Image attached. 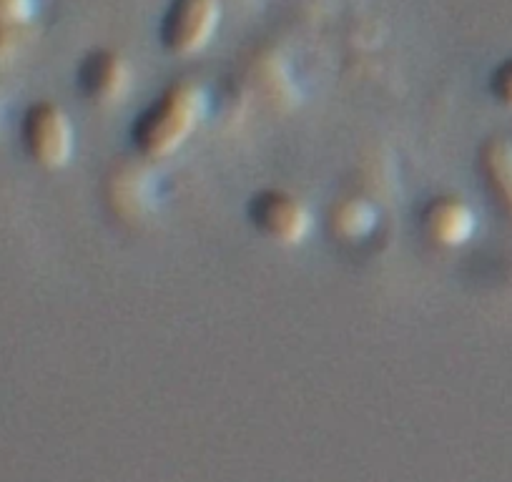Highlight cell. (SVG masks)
<instances>
[{
	"label": "cell",
	"mask_w": 512,
	"mask_h": 482,
	"mask_svg": "<svg viewBox=\"0 0 512 482\" xmlns=\"http://www.w3.org/2000/svg\"><path fill=\"white\" fill-rule=\"evenodd\" d=\"M204 113V96L194 83H174L134 124V144L151 159H164L186 144Z\"/></svg>",
	"instance_id": "cell-1"
},
{
	"label": "cell",
	"mask_w": 512,
	"mask_h": 482,
	"mask_svg": "<svg viewBox=\"0 0 512 482\" xmlns=\"http://www.w3.org/2000/svg\"><path fill=\"white\" fill-rule=\"evenodd\" d=\"M219 16V0H171L161 21V43L176 56L199 53L214 38Z\"/></svg>",
	"instance_id": "cell-2"
},
{
	"label": "cell",
	"mask_w": 512,
	"mask_h": 482,
	"mask_svg": "<svg viewBox=\"0 0 512 482\" xmlns=\"http://www.w3.org/2000/svg\"><path fill=\"white\" fill-rule=\"evenodd\" d=\"M23 144L36 164L61 169L73 154L71 121L53 103H36L23 118Z\"/></svg>",
	"instance_id": "cell-3"
},
{
	"label": "cell",
	"mask_w": 512,
	"mask_h": 482,
	"mask_svg": "<svg viewBox=\"0 0 512 482\" xmlns=\"http://www.w3.org/2000/svg\"><path fill=\"white\" fill-rule=\"evenodd\" d=\"M254 226L279 244H299L312 229V216L307 206L284 191H262L249 204Z\"/></svg>",
	"instance_id": "cell-4"
},
{
	"label": "cell",
	"mask_w": 512,
	"mask_h": 482,
	"mask_svg": "<svg viewBox=\"0 0 512 482\" xmlns=\"http://www.w3.org/2000/svg\"><path fill=\"white\" fill-rule=\"evenodd\" d=\"M78 86L83 96L101 106L121 103L131 88V68L113 51H93L78 68Z\"/></svg>",
	"instance_id": "cell-5"
},
{
	"label": "cell",
	"mask_w": 512,
	"mask_h": 482,
	"mask_svg": "<svg viewBox=\"0 0 512 482\" xmlns=\"http://www.w3.org/2000/svg\"><path fill=\"white\" fill-rule=\"evenodd\" d=\"M422 229L440 247H462L475 234V214L462 199L440 196L422 211Z\"/></svg>",
	"instance_id": "cell-6"
},
{
	"label": "cell",
	"mask_w": 512,
	"mask_h": 482,
	"mask_svg": "<svg viewBox=\"0 0 512 482\" xmlns=\"http://www.w3.org/2000/svg\"><path fill=\"white\" fill-rule=\"evenodd\" d=\"M480 171L497 204L512 214V144L487 141L480 151Z\"/></svg>",
	"instance_id": "cell-7"
},
{
	"label": "cell",
	"mask_w": 512,
	"mask_h": 482,
	"mask_svg": "<svg viewBox=\"0 0 512 482\" xmlns=\"http://www.w3.org/2000/svg\"><path fill=\"white\" fill-rule=\"evenodd\" d=\"M113 209L121 216L131 219V216H141L149 209L151 189L149 176L139 169H126L113 179Z\"/></svg>",
	"instance_id": "cell-8"
},
{
	"label": "cell",
	"mask_w": 512,
	"mask_h": 482,
	"mask_svg": "<svg viewBox=\"0 0 512 482\" xmlns=\"http://www.w3.org/2000/svg\"><path fill=\"white\" fill-rule=\"evenodd\" d=\"M374 221H377V211L362 199H347L334 206L332 226L344 239H362L374 229Z\"/></svg>",
	"instance_id": "cell-9"
},
{
	"label": "cell",
	"mask_w": 512,
	"mask_h": 482,
	"mask_svg": "<svg viewBox=\"0 0 512 482\" xmlns=\"http://www.w3.org/2000/svg\"><path fill=\"white\" fill-rule=\"evenodd\" d=\"M33 13H36V3L33 0H0V23H6V26H28Z\"/></svg>",
	"instance_id": "cell-10"
},
{
	"label": "cell",
	"mask_w": 512,
	"mask_h": 482,
	"mask_svg": "<svg viewBox=\"0 0 512 482\" xmlns=\"http://www.w3.org/2000/svg\"><path fill=\"white\" fill-rule=\"evenodd\" d=\"M490 88H492V96H495L497 101L512 108V58H507L505 63L497 66V71L492 73Z\"/></svg>",
	"instance_id": "cell-11"
},
{
	"label": "cell",
	"mask_w": 512,
	"mask_h": 482,
	"mask_svg": "<svg viewBox=\"0 0 512 482\" xmlns=\"http://www.w3.org/2000/svg\"><path fill=\"white\" fill-rule=\"evenodd\" d=\"M18 41H21V28L0 23V63L11 61V58L16 56Z\"/></svg>",
	"instance_id": "cell-12"
}]
</instances>
